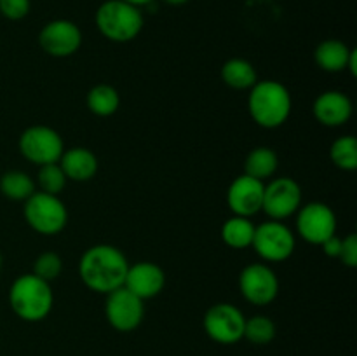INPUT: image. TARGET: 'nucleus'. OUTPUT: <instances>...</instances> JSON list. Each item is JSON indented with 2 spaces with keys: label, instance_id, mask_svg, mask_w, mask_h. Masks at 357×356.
<instances>
[{
  "label": "nucleus",
  "instance_id": "1",
  "mask_svg": "<svg viewBox=\"0 0 357 356\" xmlns=\"http://www.w3.org/2000/svg\"><path fill=\"white\" fill-rule=\"evenodd\" d=\"M128 269V258L114 244H94L79 260V276L84 285L103 295L124 286Z\"/></svg>",
  "mask_w": 357,
  "mask_h": 356
},
{
  "label": "nucleus",
  "instance_id": "2",
  "mask_svg": "<svg viewBox=\"0 0 357 356\" xmlns=\"http://www.w3.org/2000/svg\"><path fill=\"white\" fill-rule=\"evenodd\" d=\"M291 93L279 80H258L250 89L248 110L260 128H281L291 115Z\"/></svg>",
  "mask_w": 357,
  "mask_h": 356
},
{
  "label": "nucleus",
  "instance_id": "3",
  "mask_svg": "<svg viewBox=\"0 0 357 356\" xmlns=\"http://www.w3.org/2000/svg\"><path fill=\"white\" fill-rule=\"evenodd\" d=\"M9 306L20 320L28 323L45 320L54 306L51 283L44 281L33 272L17 276L9 288Z\"/></svg>",
  "mask_w": 357,
  "mask_h": 356
},
{
  "label": "nucleus",
  "instance_id": "4",
  "mask_svg": "<svg viewBox=\"0 0 357 356\" xmlns=\"http://www.w3.org/2000/svg\"><path fill=\"white\" fill-rule=\"evenodd\" d=\"M94 21L100 34L117 44L135 40L145 24L142 9L124 0H105L98 7Z\"/></svg>",
  "mask_w": 357,
  "mask_h": 356
},
{
  "label": "nucleus",
  "instance_id": "5",
  "mask_svg": "<svg viewBox=\"0 0 357 356\" xmlns=\"http://www.w3.org/2000/svg\"><path fill=\"white\" fill-rule=\"evenodd\" d=\"M23 215L28 225L42 236H56L68 223V209L58 195L35 191L24 201Z\"/></svg>",
  "mask_w": 357,
  "mask_h": 356
},
{
  "label": "nucleus",
  "instance_id": "6",
  "mask_svg": "<svg viewBox=\"0 0 357 356\" xmlns=\"http://www.w3.org/2000/svg\"><path fill=\"white\" fill-rule=\"evenodd\" d=\"M17 149L28 163L44 166V164L58 163L61 154L65 152V143L56 129L37 124L21 133Z\"/></svg>",
  "mask_w": 357,
  "mask_h": 356
},
{
  "label": "nucleus",
  "instance_id": "7",
  "mask_svg": "<svg viewBox=\"0 0 357 356\" xmlns=\"http://www.w3.org/2000/svg\"><path fill=\"white\" fill-rule=\"evenodd\" d=\"M296 239L293 230L279 220H268L255 227L251 248L265 262H284L293 255Z\"/></svg>",
  "mask_w": 357,
  "mask_h": 356
},
{
  "label": "nucleus",
  "instance_id": "8",
  "mask_svg": "<svg viewBox=\"0 0 357 356\" xmlns=\"http://www.w3.org/2000/svg\"><path fill=\"white\" fill-rule=\"evenodd\" d=\"M244 318L239 307L229 302H218L209 307L202 320V327L211 341L223 346H232L243 341L244 337Z\"/></svg>",
  "mask_w": 357,
  "mask_h": 356
},
{
  "label": "nucleus",
  "instance_id": "9",
  "mask_svg": "<svg viewBox=\"0 0 357 356\" xmlns=\"http://www.w3.org/2000/svg\"><path fill=\"white\" fill-rule=\"evenodd\" d=\"M302 206V187L289 177H279L268 181L264 188L261 212L271 220L282 222L288 216L295 215Z\"/></svg>",
  "mask_w": 357,
  "mask_h": 356
},
{
  "label": "nucleus",
  "instance_id": "10",
  "mask_svg": "<svg viewBox=\"0 0 357 356\" xmlns=\"http://www.w3.org/2000/svg\"><path fill=\"white\" fill-rule=\"evenodd\" d=\"M105 316L114 330L128 334L142 325L145 316V304L139 297L129 292L126 286L107 293L105 300Z\"/></svg>",
  "mask_w": 357,
  "mask_h": 356
},
{
  "label": "nucleus",
  "instance_id": "11",
  "mask_svg": "<svg viewBox=\"0 0 357 356\" xmlns=\"http://www.w3.org/2000/svg\"><path fill=\"white\" fill-rule=\"evenodd\" d=\"M296 215V232L309 244H323L337 234V215L326 202L314 201L300 206Z\"/></svg>",
  "mask_w": 357,
  "mask_h": 356
},
{
  "label": "nucleus",
  "instance_id": "12",
  "mask_svg": "<svg viewBox=\"0 0 357 356\" xmlns=\"http://www.w3.org/2000/svg\"><path fill=\"white\" fill-rule=\"evenodd\" d=\"M241 295L258 307L268 306L279 295V279L267 264H250L239 274Z\"/></svg>",
  "mask_w": 357,
  "mask_h": 356
},
{
  "label": "nucleus",
  "instance_id": "13",
  "mask_svg": "<svg viewBox=\"0 0 357 356\" xmlns=\"http://www.w3.org/2000/svg\"><path fill=\"white\" fill-rule=\"evenodd\" d=\"M38 44L52 58H68L82 45V31L70 20H52L42 27Z\"/></svg>",
  "mask_w": 357,
  "mask_h": 356
},
{
  "label": "nucleus",
  "instance_id": "14",
  "mask_svg": "<svg viewBox=\"0 0 357 356\" xmlns=\"http://www.w3.org/2000/svg\"><path fill=\"white\" fill-rule=\"evenodd\" d=\"M264 181L251 178L248 175H241L227 191V205L230 212L237 216H246L251 218L257 213L261 212V202H264Z\"/></svg>",
  "mask_w": 357,
  "mask_h": 356
},
{
  "label": "nucleus",
  "instance_id": "15",
  "mask_svg": "<svg viewBox=\"0 0 357 356\" xmlns=\"http://www.w3.org/2000/svg\"><path fill=\"white\" fill-rule=\"evenodd\" d=\"M124 286L142 300L153 299L166 286V272L153 262H138L129 265Z\"/></svg>",
  "mask_w": 357,
  "mask_h": 356
},
{
  "label": "nucleus",
  "instance_id": "16",
  "mask_svg": "<svg viewBox=\"0 0 357 356\" xmlns=\"http://www.w3.org/2000/svg\"><path fill=\"white\" fill-rule=\"evenodd\" d=\"M314 117L326 128H340V126L347 124L352 117V107L351 98L342 91H324L316 98L312 105Z\"/></svg>",
  "mask_w": 357,
  "mask_h": 356
},
{
  "label": "nucleus",
  "instance_id": "17",
  "mask_svg": "<svg viewBox=\"0 0 357 356\" xmlns=\"http://www.w3.org/2000/svg\"><path fill=\"white\" fill-rule=\"evenodd\" d=\"M58 163L66 180L89 181L98 173V157L86 147H72L65 150Z\"/></svg>",
  "mask_w": 357,
  "mask_h": 356
},
{
  "label": "nucleus",
  "instance_id": "18",
  "mask_svg": "<svg viewBox=\"0 0 357 356\" xmlns=\"http://www.w3.org/2000/svg\"><path fill=\"white\" fill-rule=\"evenodd\" d=\"M351 52L352 49L345 42L338 40V38H326L314 51V59L324 72L338 73L347 70Z\"/></svg>",
  "mask_w": 357,
  "mask_h": 356
},
{
  "label": "nucleus",
  "instance_id": "19",
  "mask_svg": "<svg viewBox=\"0 0 357 356\" xmlns=\"http://www.w3.org/2000/svg\"><path fill=\"white\" fill-rule=\"evenodd\" d=\"M279 168V157L271 147H257L244 159V175L265 181L274 177Z\"/></svg>",
  "mask_w": 357,
  "mask_h": 356
},
{
  "label": "nucleus",
  "instance_id": "20",
  "mask_svg": "<svg viewBox=\"0 0 357 356\" xmlns=\"http://www.w3.org/2000/svg\"><path fill=\"white\" fill-rule=\"evenodd\" d=\"M222 79L232 89L246 91L258 82V73L248 59L230 58L223 63Z\"/></svg>",
  "mask_w": 357,
  "mask_h": 356
},
{
  "label": "nucleus",
  "instance_id": "21",
  "mask_svg": "<svg viewBox=\"0 0 357 356\" xmlns=\"http://www.w3.org/2000/svg\"><path fill=\"white\" fill-rule=\"evenodd\" d=\"M86 105L91 114L98 117H110L121 107V94L110 84H98L87 93Z\"/></svg>",
  "mask_w": 357,
  "mask_h": 356
},
{
  "label": "nucleus",
  "instance_id": "22",
  "mask_svg": "<svg viewBox=\"0 0 357 356\" xmlns=\"http://www.w3.org/2000/svg\"><path fill=\"white\" fill-rule=\"evenodd\" d=\"M255 227L257 225L250 218H246V216H230L222 225L223 243L229 248H234V250L250 248L251 243H253Z\"/></svg>",
  "mask_w": 357,
  "mask_h": 356
},
{
  "label": "nucleus",
  "instance_id": "23",
  "mask_svg": "<svg viewBox=\"0 0 357 356\" xmlns=\"http://www.w3.org/2000/svg\"><path fill=\"white\" fill-rule=\"evenodd\" d=\"M0 192L10 201H26L35 192L33 178L23 171H7L0 177Z\"/></svg>",
  "mask_w": 357,
  "mask_h": 356
},
{
  "label": "nucleus",
  "instance_id": "24",
  "mask_svg": "<svg viewBox=\"0 0 357 356\" xmlns=\"http://www.w3.org/2000/svg\"><path fill=\"white\" fill-rule=\"evenodd\" d=\"M278 334V327L274 321L264 314H255L244 323V337L255 346L271 344Z\"/></svg>",
  "mask_w": 357,
  "mask_h": 356
},
{
  "label": "nucleus",
  "instance_id": "25",
  "mask_svg": "<svg viewBox=\"0 0 357 356\" xmlns=\"http://www.w3.org/2000/svg\"><path fill=\"white\" fill-rule=\"evenodd\" d=\"M330 157L335 166L342 171L357 170V140L356 136L345 135L333 142L330 149Z\"/></svg>",
  "mask_w": 357,
  "mask_h": 356
},
{
  "label": "nucleus",
  "instance_id": "26",
  "mask_svg": "<svg viewBox=\"0 0 357 356\" xmlns=\"http://www.w3.org/2000/svg\"><path fill=\"white\" fill-rule=\"evenodd\" d=\"M66 181L68 180H66L59 163L44 164V166L38 168L37 184L40 191L45 192V194L58 195L66 187Z\"/></svg>",
  "mask_w": 357,
  "mask_h": 356
},
{
  "label": "nucleus",
  "instance_id": "27",
  "mask_svg": "<svg viewBox=\"0 0 357 356\" xmlns=\"http://www.w3.org/2000/svg\"><path fill=\"white\" fill-rule=\"evenodd\" d=\"M63 271V260L58 253L54 251H44V253L38 255L33 262V274L38 276L44 281L52 283L54 279H58V276Z\"/></svg>",
  "mask_w": 357,
  "mask_h": 356
},
{
  "label": "nucleus",
  "instance_id": "28",
  "mask_svg": "<svg viewBox=\"0 0 357 356\" xmlns=\"http://www.w3.org/2000/svg\"><path fill=\"white\" fill-rule=\"evenodd\" d=\"M30 0H0V14L9 21H21L30 14Z\"/></svg>",
  "mask_w": 357,
  "mask_h": 356
},
{
  "label": "nucleus",
  "instance_id": "29",
  "mask_svg": "<svg viewBox=\"0 0 357 356\" xmlns=\"http://www.w3.org/2000/svg\"><path fill=\"white\" fill-rule=\"evenodd\" d=\"M338 258H340L342 264L347 265V267H357V234L351 232L347 237L342 239V250Z\"/></svg>",
  "mask_w": 357,
  "mask_h": 356
},
{
  "label": "nucleus",
  "instance_id": "30",
  "mask_svg": "<svg viewBox=\"0 0 357 356\" xmlns=\"http://www.w3.org/2000/svg\"><path fill=\"white\" fill-rule=\"evenodd\" d=\"M321 246H323L324 255H328V257L331 258H338V255H340V250H342V239L335 234V236L328 237Z\"/></svg>",
  "mask_w": 357,
  "mask_h": 356
},
{
  "label": "nucleus",
  "instance_id": "31",
  "mask_svg": "<svg viewBox=\"0 0 357 356\" xmlns=\"http://www.w3.org/2000/svg\"><path fill=\"white\" fill-rule=\"evenodd\" d=\"M347 70L351 72L352 77L357 75V49H352L351 58H349V63H347Z\"/></svg>",
  "mask_w": 357,
  "mask_h": 356
},
{
  "label": "nucleus",
  "instance_id": "32",
  "mask_svg": "<svg viewBox=\"0 0 357 356\" xmlns=\"http://www.w3.org/2000/svg\"><path fill=\"white\" fill-rule=\"evenodd\" d=\"M124 2H128V3H131V6H136V7H139V9H142L143 6H150L153 0H124Z\"/></svg>",
  "mask_w": 357,
  "mask_h": 356
},
{
  "label": "nucleus",
  "instance_id": "33",
  "mask_svg": "<svg viewBox=\"0 0 357 356\" xmlns=\"http://www.w3.org/2000/svg\"><path fill=\"white\" fill-rule=\"evenodd\" d=\"M164 3H167V6H173V7H180V6H185V3H188L190 0H162Z\"/></svg>",
  "mask_w": 357,
  "mask_h": 356
},
{
  "label": "nucleus",
  "instance_id": "34",
  "mask_svg": "<svg viewBox=\"0 0 357 356\" xmlns=\"http://www.w3.org/2000/svg\"><path fill=\"white\" fill-rule=\"evenodd\" d=\"M0 271H2V255H0Z\"/></svg>",
  "mask_w": 357,
  "mask_h": 356
}]
</instances>
